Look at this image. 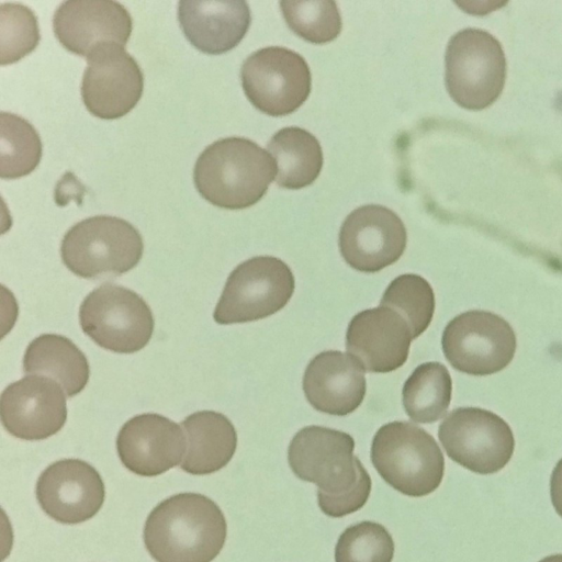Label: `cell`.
<instances>
[{
  "label": "cell",
  "instance_id": "cell-1",
  "mask_svg": "<svg viewBox=\"0 0 562 562\" xmlns=\"http://www.w3.org/2000/svg\"><path fill=\"white\" fill-rule=\"evenodd\" d=\"M353 449L349 434L322 426L302 428L289 445L291 470L317 486L318 506L329 517L357 512L370 496L371 477Z\"/></svg>",
  "mask_w": 562,
  "mask_h": 562
},
{
  "label": "cell",
  "instance_id": "cell-2",
  "mask_svg": "<svg viewBox=\"0 0 562 562\" xmlns=\"http://www.w3.org/2000/svg\"><path fill=\"white\" fill-rule=\"evenodd\" d=\"M226 535L227 524L215 502L199 493H180L149 513L143 538L157 562H211Z\"/></svg>",
  "mask_w": 562,
  "mask_h": 562
},
{
  "label": "cell",
  "instance_id": "cell-3",
  "mask_svg": "<svg viewBox=\"0 0 562 562\" xmlns=\"http://www.w3.org/2000/svg\"><path fill=\"white\" fill-rule=\"evenodd\" d=\"M277 176L269 151L244 137H226L209 145L193 169L194 186L211 204L241 210L256 204Z\"/></svg>",
  "mask_w": 562,
  "mask_h": 562
},
{
  "label": "cell",
  "instance_id": "cell-4",
  "mask_svg": "<svg viewBox=\"0 0 562 562\" xmlns=\"http://www.w3.org/2000/svg\"><path fill=\"white\" fill-rule=\"evenodd\" d=\"M371 461L382 479L411 497L432 493L445 473L443 454L425 429L409 422H391L375 432Z\"/></svg>",
  "mask_w": 562,
  "mask_h": 562
},
{
  "label": "cell",
  "instance_id": "cell-5",
  "mask_svg": "<svg viewBox=\"0 0 562 562\" xmlns=\"http://www.w3.org/2000/svg\"><path fill=\"white\" fill-rule=\"evenodd\" d=\"M143 250V238L131 223L116 216L97 215L67 231L60 256L72 273L94 280L133 269Z\"/></svg>",
  "mask_w": 562,
  "mask_h": 562
},
{
  "label": "cell",
  "instance_id": "cell-6",
  "mask_svg": "<svg viewBox=\"0 0 562 562\" xmlns=\"http://www.w3.org/2000/svg\"><path fill=\"white\" fill-rule=\"evenodd\" d=\"M446 88L452 100L468 110L494 103L506 79V58L501 43L488 32L464 29L446 49Z\"/></svg>",
  "mask_w": 562,
  "mask_h": 562
},
{
  "label": "cell",
  "instance_id": "cell-7",
  "mask_svg": "<svg viewBox=\"0 0 562 562\" xmlns=\"http://www.w3.org/2000/svg\"><path fill=\"white\" fill-rule=\"evenodd\" d=\"M294 286L293 273L281 259L250 258L228 276L214 310V321L228 325L268 317L286 305Z\"/></svg>",
  "mask_w": 562,
  "mask_h": 562
},
{
  "label": "cell",
  "instance_id": "cell-8",
  "mask_svg": "<svg viewBox=\"0 0 562 562\" xmlns=\"http://www.w3.org/2000/svg\"><path fill=\"white\" fill-rule=\"evenodd\" d=\"M82 331L100 347L117 353L143 349L154 331V316L134 291L105 283L91 291L79 310Z\"/></svg>",
  "mask_w": 562,
  "mask_h": 562
},
{
  "label": "cell",
  "instance_id": "cell-9",
  "mask_svg": "<svg viewBox=\"0 0 562 562\" xmlns=\"http://www.w3.org/2000/svg\"><path fill=\"white\" fill-rule=\"evenodd\" d=\"M439 440L448 457L479 474L502 470L512 459L515 438L498 415L480 407H459L439 425Z\"/></svg>",
  "mask_w": 562,
  "mask_h": 562
},
{
  "label": "cell",
  "instance_id": "cell-10",
  "mask_svg": "<svg viewBox=\"0 0 562 562\" xmlns=\"http://www.w3.org/2000/svg\"><path fill=\"white\" fill-rule=\"evenodd\" d=\"M442 351L458 371L487 375L513 360L517 341L513 327L497 314L473 310L453 317L441 338Z\"/></svg>",
  "mask_w": 562,
  "mask_h": 562
},
{
  "label": "cell",
  "instance_id": "cell-11",
  "mask_svg": "<svg viewBox=\"0 0 562 562\" xmlns=\"http://www.w3.org/2000/svg\"><path fill=\"white\" fill-rule=\"evenodd\" d=\"M244 92L259 111L282 116L296 111L308 98L312 76L306 60L280 46L261 48L243 63Z\"/></svg>",
  "mask_w": 562,
  "mask_h": 562
},
{
  "label": "cell",
  "instance_id": "cell-12",
  "mask_svg": "<svg viewBox=\"0 0 562 562\" xmlns=\"http://www.w3.org/2000/svg\"><path fill=\"white\" fill-rule=\"evenodd\" d=\"M143 88L142 69L124 46L103 43L88 55L81 98L92 115L103 120L124 116L140 100Z\"/></svg>",
  "mask_w": 562,
  "mask_h": 562
},
{
  "label": "cell",
  "instance_id": "cell-13",
  "mask_svg": "<svg viewBox=\"0 0 562 562\" xmlns=\"http://www.w3.org/2000/svg\"><path fill=\"white\" fill-rule=\"evenodd\" d=\"M339 249L345 261L361 272H376L403 255L407 234L392 210L368 204L353 210L339 231Z\"/></svg>",
  "mask_w": 562,
  "mask_h": 562
},
{
  "label": "cell",
  "instance_id": "cell-14",
  "mask_svg": "<svg viewBox=\"0 0 562 562\" xmlns=\"http://www.w3.org/2000/svg\"><path fill=\"white\" fill-rule=\"evenodd\" d=\"M36 499L54 520L75 525L92 518L102 507L105 487L99 472L79 459H63L38 476Z\"/></svg>",
  "mask_w": 562,
  "mask_h": 562
},
{
  "label": "cell",
  "instance_id": "cell-15",
  "mask_svg": "<svg viewBox=\"0 0 562 562\" xmlns=\"http://www.w3.org/2000/svg\"><path fill=\"white\" fill-rule=\"evenodd\" d=\"M0 413L2 426L10 435L43 440L63 428L67 405L57 382L42 375H25L3 390Z\"/></svg>",
  "mask_w": 562,
  "mask_h": 562
},
{
  "label": "cell",
  "instance_id": "cell-16",
  "mask_svg": "<svg viewBox=\"0 0 562 562\" xmlns=\"http://www.w3.org/2000/svg\"><path fill=\"white\" fill-rule=\"evenodd\" d=\"M56 38L70 53L88 57L103 43L125 46L133 21L124 5L110 0H69L53 16Z\"/></svg>",
  "mask_w": 562,
  "mask_h": 562
},
{
  "label": "cell",
  "instance_id": "cell-17",
  "mask_svg": "<svg viewBox=\"0 0 562 562\" xmlns=\"http://www.w3.org/2000/svg\"><path fill=\"white\" fill-rule=\"evenodd\" d=\"M116 450L123 465L142 476H156L178 465L186 452L181 425L156 414L128 419L120 429Z\"/></svg>",
  "mask_w": 562,
  "mask_h": 562
},
{
  "label": "cell",
  "instance_id": "cell-18",
  "mask_svg": "<svg viewBox=\"0 0 562 562\" xmlns=\"http://www.w3.org/2000/svg\"><path fill=\"white\" fill-rule=\"evenodd\" d=\"M412 340L405 318L380 305L352 317L347 328L346 348L366 370L386 373L405 363Z\"/></svg>",
  "mask_w": 562,
  "mask_h": 562
},
{
  "label": "cell",
  "instance_id": "cell-19",
  "mask_svg": "<svg viewBox=\"0 0 562 562\" xmlns=\"http://www.w3.org/2000/svg\"><path fill=\"white\" fill-rule=\"evenodd\" d=\"M364 368L352 355L327 350L315 356L303 376V391L318 412L345 416L362 403L366 395Z\"/></svg>",
  "mask_w": 562,
  "mask_h": 562
},
{
  "label": "cell",
  "instance_id": "cell-20",
  "mask_svg": "<svg viewBox=\"0 0 562 562\" xmlns=\"http://www.w3.org/2000/svg\"><path fill=\"white\" fill-rule=\"evenodd\" d=\"M178 21L184 36L198 50L218 55L240 43L250 26L251 15L246 1L181 0Z\"/></svg>",
  "mask_w": 562,
  "mask_h": 562
},
{
  "label": "cell",
  "instance_id": "cell-21",
  "mask_svg": "<svg viewBox=\"0 0 562 562\" xmlns=\"http://www.w3.org/2000/svg\"><path fill=\"white\" fill-rule=\"evenodd\" d=\"M186 434V453L180 468L190 474H211L224 468L237 447V434L223 414L201 411L181 422Z\"/></svg>",
  "mask_w": 562,
  "mask_h": 562
},
{
  "label": "cell",
  "instance_id": "cell-22",
  "mask_svg": "<svg viewBox=\"0 0 562 562\" xmlns=\"http://www.w3.org/2000/svg\"><path fill=\"white\" fill-rule=\"evenodd\" d=\"M23 371L54 380L68 397L85 389L90 374L85 353L70 339L57 334H44L30 342Z\"/></svg>",
  "mask_w": 562,
  "mask_h": 562
},
{
  "label": "cell",
  "instance_id": "cell-23",
  "mask_svg": "<svg viewBox=\"0 0 562 562\" xmlns=\"http://www.w3.org/2000/svg\"><path fill=\"white\" fill-rule=\"evenodd\" d=\"M267 148L276 161V182L281 188L302 189L319 176L323 167L322 147L306 130L284 127L271 137Z\"/></svg>",
  "mask_w": 562,
  "mask_h": 562
},
{
  "label": "cell",
  "instance_id": "cell-24",
  "mask_svg": "<svg viewBox=\"0 0 562 562\" xmlns=\"http://www.w3.org/2000/svg\"><path fill=\"white\" fill-rule=\"evenodd\" d=\"M452 394V380L440 362L419 364L403 386V406L416 423H435L448 411Z\"/></svg>",
  "mask_w": 562,
  "mask_h": 562
},
{
  "label": "cell",
  "instance_id": "cell-25",
  "mask_svg": "<svg viewBox=\"0 0 562 562\" xmlns=\"http://www.w3.org/2000/svg\"><path fill=\"white\" fill-rule=\"evenodd\" d=\"M0 176L18 179L30 175L42 158V142L33 125L13 113H0Z\"/></svg>",
  "mask_w": 562,
  "mask_h": 562
},
{
  "label": "cell",
  "instance_id": "cell-26",
  "mask_svg": "<svg viewBox=\"0 0 562 562\" xmlns=\"http://www.w3.org/2000/svg\"><path fill=\"white\" fill-rule=\"evenodd\" d=\"M380 305L401 314L407 322L413 339L429 326L435 312V294L423 277L405 273L395 278L385 289Z\"/></svg>",
  "mask_w": 562,
  "mask_h": 562
},
{
  "label": "cell",
  "instance_id": "cell-27",
  "mask_svg": "<svg viewBox=\"0 0 562 562\" xmlns=\"http://www.w3.org/2000/svg\"><path fill=\"white\" fill-rule=\"evenodd\" d=\"M288 26L313 44L334 41L341 31V16L334 1H281Z\"/></svg>",
  "mask_w": 562,
  "mask_h": 562
},
{
  "label": "cell",
  "instance_id": "cell-28",
  "mask_svg": "<svg viewBox=\"0 0 562 562\" xmlns=\"http://www.w3.org/2000/svg\"><path fill=\"white\" fill-rule=\"evenodd\" d=\"M394 541L382 525L361 521L348 527L335 547L336 562H392Z\"/></svg>",
  "mask_w": 562,
  "mask_h": 562
},
{
  "label": "cell",
  "instance_id": "cell-29",
  "mask_svg": "<svg viewBox=\"0 0 562 562\" xmlns=\"http://www.w3.org/2000/svg\"><path fill=\"white\" fill-rule=\"evenodd\" d=\"M0 35L1 65L19 61L38 45L41 36L36 15L21 3H2Z\"/></svg>",
  "mask_w": 562,
  "mask_h": 562
},
{
  "label": "cell",
  "instance_id": "cell-30",
  "mask_svg": "<svg viewBox=\"0 0 562 562\" xmlns=\"http://www.w3.org/2000/svg\"><path fill=\"white\" fill-rule=\"evenodd\" d=\"M550 495L552 505L562 517V459L555 464L550 477Z\"/></svg>",
  "mask_w": 562,
  "mask_h": 562
},
{
  "label": "cell",
  "instance_id": "cell-31",
  "mask_svg": "<svg viewBox=\"0 0 562 562\" xmlns=\"http://www.w3.org/2000/svg\"><path fill=\"white\" fill-rule=\"evenodd\" d=\"M539 562H562V554H552L543 558Z\"/></svg>",
  "mask_w": 562,
  "mask_h": 562
}]
</instances>
